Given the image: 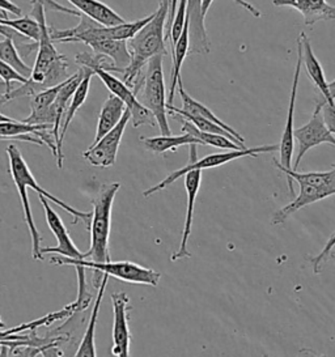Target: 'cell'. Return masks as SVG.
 Segmentation results:
<instances>
[{
    "instance_id": "6da1fadb",
    "label": "cell",
    "mask_w": 335,
    "mask_h": 357,
    "mask_svg": "<svg viewBox=\"0 0 335 357\" xmlns=\"http://www.w3.org/2000/svg\"><path fill=\"white\" fill-rule=\"evenodd\" d=\"M45 7L40 1L31 0V16H33L41 25V38L37 47V58L34 67L31 68L29 82L27 84L12 89L8 95L6 96V102L12 101L15 98H20L24 96H33L40 93L45 89L59 85L68 76V62L67 58L58 53L55 49L52 37H50V28L47 26L46 16H45Z\"/></svg>"
},
{
    "instance_id": "7a4b0ae2",
    "label": "cell",
    "mask_w": 335,
    "mask_h": 357,
    "mask_svg": "<svg viewBox=\"0 0 335 357\" xmlns=\"http://www.w3.org/2000/svg\"><path fill=\"white\" fill-rule=\"evenodd\" d=\"M169 13V1L161 0L158 8L155 12L152 22H148L146 26L135 36L127 41V47L131 55V62L125 68L112 67L107 73L121 74L122 82L125 83L137 97L142 83L143 75L148 62L156 55H167L165 36L164 29Z\"/></svg>"
},
{
    "instance_id": "3957f363",
    "label": "cell",
    "mask_w": 335,
    "mask_h": 357,
    "mask_svg": "<svg viewBox=\"0 0 335 357\" xmlns=\"http://www.w3.org/2000/svg\"><path fill=\"white\" fill-rule=\"evenodd\" d=\"M121 189L119 182L104 183L94 200V210L91 219V248L84 252V259L94 263L110 262L109 240L112 229V212L115 195Z\"/></svg>"
},
{
    "instance_id": "277c9868",
    "label": "cell",
    "mask_w": 335,
    "mask_h": 357,
    "mask_svg": "<svg viewBox=\"0 0 335 357\" xmlns=\"http://www.w3.org/2000/svg\"><path fill=\"white\" fill-rule=\"evenodd\" d=\"M163 56L164 55H156L147 64L140 88L142 96L137 100L154 114L161 134L172 135L168 122V97L163 71Z\"/></svg>"
},
{
    "instance_id": "5b68a950",
    "label": "cell",
    "mask_w": 335,
    "mask_h": 357,
    "mask_svg": "<svg viewBox=\"0 0 335 357\" xmlns=\"http://www.w3.org/2000/svg\"><path fill=\"white\" fill-rule=\"evenodd\" d=\"M279 151V146L274 144V146H261V147L246 148V149H239V151H227L223 153H211L206 158H197V146H191L190 147V162L188 165H185L184 168L174 170L173 173H170L167 178L163 179L161 182H158L155 186L149 188L143 192L144 198H149L151 195L156 194L161 190L167 189L168 186H170L173 182H176L181 177H185L188 172L193 170H204V169L218 168L224 164H228L233 160H237L241 158H258V155L261 153H270V152H276Z\"/></svg>"
},
{
    "instance_id": "8992f818",
    "label": "cell",
    "mask_w": 335,
    "mask_h": 357,
    "mask_svg": "<svg viewBox=\"0 0 335 357\" xmlns=\"http://www.w3.org/2000/svg\"><path fill=\"white\" fill-rule=\"evenodd\" d=\"M50 263L57 266H83L85 268L94 270L97 273H105L109 278H114L126 283L139 284V285H149L157 287L161 279V273H157L152 268L142 267L140 264L128 261L122 262L94 263L87 259H71L61 255H52Z\"/></svg>"
},
{
    "instance_id": "52a82bcc",
    "label": "cell",
    "mask_w": 335,
    "mask_h": 357,
    "mask_svg": "<svg viewBox=\"0 0 335 357\" xmlns=\"http://www.w3.org/2000/svg\"><path fill=\"white\" fill-rule=\"evenodd\" d=\"M7 155H8V158H10V174L12 179H13V182H21L27 188H31V190H34L38 195H42L46 199L55 203L57 206H59L62 210L68 212L73 216V225H75L77 221H83L85 227H87V229L89 231L92 212H82V211L76 210V208L71 207L68 203H66V202H63L59 198L54 197L49 191L42 189L41 186L38 185V182L34 178V176L31 174V169L28 167L27 161L22 158L20 149L16 147L15 144H10L7 147Z\"/></svg>"
},
{
    "instance_id": "ba28073f",
    "label": "cell",
    "mask_w": 335,
    "mask_h": 357,
    "mask_svg": "<svg viewBox=\"0 0 335 357\" xmlns=\"http://www.w3.org/2000/svg\"><path fill=\"white\" fill-rule=\"evenodd\" d=\"M324 101H318L315 104L312 118L309 119V122L306 125L295 130V139L299 143V152H297V158H296L295 167H293V170H296V172L300 167L302 160L309 149L321 146V144H330L335 147V137L326 126L324 116H322Z\"/></svg>"
},
{
    "instance_id": "9c48e42d",
    "label": "cell",
    "mask_w": 335,
    "mask_h": 357,
    "mask_svg": "<svg viewBox=\"0 0 335 357\" xmlns=\"http://www.w3.org/2000/svg\"><path fill=\"white\" fill-rule=\"evenodd\" d=\"M89 70H92V73L101 79V82L112 92V95L117 96L118 98H121L125 102L127 109L131 113L133 126L135 128L140 126H157L156 119L154 114L147 109L146 106H143L139 102L134 92L122 80H119L118 77H115L110 73L105 71L103 68H98V67H94Z\"/></svg>"
},
{
    "instance_id": "30bf717a",
    "label": "cell",
    "mask_w": 335,
    "mask_h": 357,
    "mask_svg": "<svg viewBox=\"0 0 335 357\" xmlns=\"http://www.w3.org/2000/svg\"><path fill=\"white\" fill-rule=\"evenodd\" d=\"M130 119H131V113L128 109H126L125 114L119 121V123L110 132H107L103 139H100L96 144H92L84 152V160L92 167H97V168L113 167L117 161L118 149L121 146L126 127L130 122Z\"/></svg>"
},
{
    "instance_id": "8fae6325",
    "label": "cell",
    "mask_w": 335,
    "mask_h": 357,
    "mask_svg": "<svg viewBox=\"0 0 335 357\" xmlns=\"http://www.w3.org/2000/svg\"><path fill=\"white\" fill-rule=\"evenodd\" d=\"M302 67H303V43H302V38L299 37L297 38V62H296V68H295V74H293L290 105H288L285 125L283 128L282 139H281V144H279L281 161H278L276 158H272L274 165H279V167L284 169H292L293 149H295L293 148V140H295V128H293L295 106H296V97H297V88H299V82H300Z\"/></svg>"
},
{
    "instance_id": "7c38bea8",
    "label": "cell",
    "mask_w": 335,
    "mask_h": 357,
    "mask_svg": "<svg viewBox=\"0 0 335 357\" xmlns=\"http://www.w3.org/2000/svg\"><path fill=\"white\" fill-rule=\"evenodd\" d=\"M112 304L114 315L112 355L114 357H131V333L128 327V318L133 307L130 306V297L126 292H115L112 294Z\"/></svg>"
},
{
    "instance_id": "4fadbf2b",
    "label": "cell",
    "mask_w": 335,
    "mask_h": 357,
    "mask_svg": "<svg viewBox=\"0 0 335 357\" xmlns=\"http://www.w3.org/2000/svg\"><path fill=\"white\" fill-rule=\"evenodd\" d=\"M38 198L41 200L47 225L58 241V245L54 248H42V255L52 254V255H61L71 259H84V252H79V249L75 246L73 238L70 236V231H67L66 225L63 224L61 216L52 210V206L49 204L50 200L46 199L42 195H38Z\"/></svg>"
},
{
    "instance_id": "5bb4252c",
    "label": "cell",
    "mask_w": 335,
    "mask_h": 357,
    "mask_svg": "<svg viewBox=\"0 0 335 357\" xmlns=\"http://www.w3.org/2000/svg\"><path fill=\"white\" fill-rule=\"evenodd\" d=\"M188 55H207L211 50L202 11V0H188Z\"/></svg>"
},
{
    "instance_id": "9a60e30c",
    "label": "cell",
    "mask_w": 335,
    "mask_h": 357,
    "mask_svg": "<svg viewBox=\"0 0 335 357\" xmlns=\"http://www.w3.org/2000/svg\"><path fill=\"white\" fill-rule=\"evenodd\" d=\"M200 182H202V170H193L188 172L185 176V189L188 194V208H186V218H185V224H184V231H182V238L179 248L176 252L172 254L170 261L176 262L184 258H191V252H188V243L191 236V229H193V218H194V207H195V200L198 197L199 189H200Z\"/></svg>"
},
{
    "instance_id": "2e32d148",
    "label": "cell",
    "mask_w": 335,
    "mask_h": 357,
    "mask_svg": "<svg viewBox=\"0 0 335 357\" xmlns=\"http://www.w3.org/2000/svg\"><path fill=\"white\" fill-rule=\"evenodd\" d=\"M276 7H290L303 15L304 24L313 26L317 22L335 20V7L327 0H272Z\"/></svg>"
},
{
    "instance_id": "e0dca14e",
    "label": "cell",
    "mask_w": 335,
    "mask_h": 357,
    "mask_svg": "<svg viewBox=\"0 0 335 357\" xmlns=\"http://www.w3.org/2000/svg\"><path fill=\"white\" fill-rule=\"evenodd\" d=\"M83 68L84 71H85L83 80L77 86L76 92L73 93V98H71V101L68 104V107H67V110L64 113V116H63L62 127H61V132H59L58 158H57V167L59 169L63 168V160H64V156H63V142H64V137H66L67 128L70 126V123L73 122V119L76 116V113L79 112V109L84 105V102H85V100L88 97V93H89V86H91L92 76L94 75L92 73V70L85 68V67H83Z\"/></svg>"
},
{
    "instance_id": "ac0fdd59",
    "label": "cell",
    "mask_w": 335,
    "mask_h": 357,
    "mask_svg": "<svg viewBox=\"0 0 335 357\" xmlns=\"http://www.w3.org/2000/svg\"><path fill=\"white\" fill-rule=\"evenodd\" d=\"M297 183L300 186L299 195L290 204L284 206L283 208L276 211L274 213L271 219V224H274V225H281L295 212H297V211L302 210L304 207H306L312 203H315L318 200L326 199V198L332 197V194L326 190L315 188V186H312V185L305 183V182H297Z\"/></svg>"
},
{
    "instance_id": "d6986e66",
    "label": "cell",
    "mask_w": 335,
    "mask_h": 357,
    "mask_svg": "<svg viewBox=\"0 0 335 357\" xmlns=\"http://www.w3.org/2000/svg\"><path fill=\"white\" fill-rule=\"evenodd\" d=\"M300 38H302V43H303V63L305 66L306 74L309 76V79L312 80V83L318 88L321 95L324 96L325 101L329 105L334 106L335 101L330 95L329 83L326 82L324 68H322V66H321L320 61L317 59V56L314 54L309 37L303 32L300 34Z\"/></svg>"
},
{
    "instance_id": "ffe728a7",
    "label": "cell",
    "mask_w": 335,
    "mask_h": 357,
    "mask_svg": "<svg viewBox=\"0 0 335 357\" xmlns=\"http://www.w3.org/2000/svg\"><path fill=\"white\" fill-rule=\"evenodd\" d=\"M109 276L103 273V280L97 289V296L94 297V306H92V312L88 319V325L85 328L83 337L80 340V344L76 348V352L73 357H97L96 352V342H94V336H96V326H97V318H98V312H100V306L104 298L105 291H106V285H107Z\"/></svg>"
},
{
    "instance_id": "44dd1931",
    "label": "cell",
    "mask_w": 335,
    "mask_h": 357,
    "mask_svg": "<svg viewBox=\"0 0 335 357\" xmlns=\"http://www.w3.org/2000/svg\"><path fill=\"white\" fill-rule=\"evenodd\" d=\"M76 11L83 13L91 20L98 22L103 26H115L125 24L126 20L114 10L100 0H68Z\"/></svg>"
},
{
    "instance_id": "7402d4cb",
    "label": "cell",
    "mask_w": 335,
    "mask_h": 357,
    "mask_svg": "<svg viewBox=\"0 0 335 357\" xmlns=\"http://www.w3.org/2000/svg\"><path fill=\"white\" fill-rule=\"evenodd\" d=\"M126 109L127 106L125 102L117 96L112 95L106 98L98 116L94 144H96L100 139H103L107 132H110L119 123V121L125 114Z\"/></svg>"
},
{
    "instance_id": "603a6c76",
    "label": "cell",
    "mask_w": 335,
    "mask_h": 357,
    "mask_svg": "<svg viewBox=\"0 0 335 357\" xmlns=\"http://www.w3.org/2000/svg\"><path fill=\"white\" fill-rule=\"evenodd\" d=\"M276 168L283 172L288 177V188L290 192L293 194L292 181L296 182H305L315 188L326 190L332 195H335V169L329 172H308V173H299L293 169H284L279 165H275Z\"/></svg>"
},
{
    "instance_id": "cb8c5ba5",
    "label": "cell",
    "mask_w": 335,
    "mask_h": 357,
    "mask_svg": "<svg viewBox=\"0 0 335 357\" xmlns=\"http://www.w3.org/2000/svg\"><path fill=\"white\" fill-rule=\"evenodd\" d=\"M178 93H179V97H181V100H182V106H184L182 110H184L185 113L191 114V116H200V118L209 119L211 122L216 123L218 126L223 127L224 130H227L230 134H232V135L236 137L239 142H241L242 144L245 143V139L241 137L240 134H239L234 128H232V127L228 126L227 123H224L220 118L215 116V113H212V112L209 110L207 106L200 104L199 101L194 100L191 96L188 95V92L184 89L182 82L178 83Z\"/></svg>"
},
{
    "instance_id": "d4e9b609",
    "label": "cell",
    "mask_w": 335,
    "mask_h": 357,
    "mask_svg": "<svg viewBox=\"0 0 335 357\" xmlns=\"http://www.w3.org/2000/svg\"><path fill=\"white\" fill-rule=\"evenodd\" d=\"M172 56H173V63H172V74H170V86L168 92V105L173 104L176 89H177L178 83L182 82L181 79V67L184 64L185 58L188 55V22L186 19L185 29L182 36L179 37L178 43L172 47Z\"/></svg>"
},
{
    "instance_id": "484cf974",
    "label": "cell",
    "mask_w": 335,
    "mask_h": 357,
    "mask_svg": "<svg viewBox=\"0 0 335 357\" xmlns=\"http://www.w3.org/2000/svg\"><path fill=\"white\" fill-rule=\"evenodd\" d=\"M94 54L106 55L112 59L114 68H125L131 62V55L127 47V41L117 40H94L87 43Z\"/></svg>"
},
{
    "instance_id": "4316f807",
    "label": "cell",
    "mask_w": 335,
    "mask_h": 357,
    "mask_svg": "<svg viewBox=\"0 0 335 357\" xmlns=\"http://www.w3.org/2000/svg\"><path fill=\"white\" fill-rule=\"evenodd\" d=\"M172 114L173 118L179 119L182 122V132L190 134L194 137H197L202 146H209V147L219 148V149H225V151H239V149H246V147L240 146L237 143H234L233 140H230V137L218 135V134H209V132H203L194 126L193 123H190L186 119H184L182 116L174 114V113H168Z\"/></svg>"
},
{
    "instance_id": "83f0119b",
    "label": "cell",
    "mask_w": 335,
    "mask_h": 357,
    "mask_svg": "<svg viewBox=\"0 0 335 357\" xmlns=\"http://www.w3.org/2000/svg\"><path fill=\"white\" fill-rule=\"evenodd\" d=\"M140 140L148 151L157 153V155H163L168 151H176L178 147H182V146H188V147L190 146H202L198 139L190 134H184L179 137L161 135V137H140Z\"/></svg>"
},
{
    "instance_id": "f1b7e54d",
    "label": "cell",
    "mask_w": 335,
    "mask_h": 357,
    "mask_svg": "<svg viewBox=\"0 0 335 357\" xmlns=\"http://www.w3.org/2000/svg\"><path fill=\"white\" fill-rule=\"evenodd\" d=\"M0 59L22 76L25 77L31 76V68L28 64L24 63L12 37H4L0 41Z\"/></svg>"
},
{
    "instance_id": "f546056e",
    "label": "cell",
    "mask_w": 335,
    "mask_h": 357,
    "mask_svg": "<svg viewBox=\"0 0 335 357\" xmlns=\"http://www.w3.org/2000/svg\"><path fill=\"white\" fill-rule=\"evenodd\" d=\"M0 24L6 25V26H10V29L16 31L22 37L31 40L33 43L38 45V43H40L41 25L31 15L25 16V17H20V19H13V20L0 19Z\"/></svg>"
},
{
    "instance_id": "4dcf8cb0",
    "label": "cell",
    "mask_w": 335,
    "mask_h": 357,
    "mask_svg": "<svg viewBox=\"0 0 335 357\" xmlns=\"http://www.w3.org/2000/svg\"><path fill=\"white\" fill-rule=\"evenodd\" d=\"M73 267L77 273V298H76V301H73V304L76 313H82L89 307L91 301L94 298V294H91V291L88 288V282H87V276H85L87 268L83 266H73Z\"/></svg>"
},
{
    "instance_id": "1f68e13d",
    "label": "cell",
    "mask_w": 335,
    "mask_h": 357,
    "mask_svg": "<svg viewBox=\"0 0 335 357\" xmlns=\"http://www.w3.org/2000/svg\"><path fill=\"white\" fill-rule=\"evenodd\" d=\"M186 10H188V0H179L177 11L173 17V22L170 31L168 33L167 38L172 43V47L178 43L179 37L182 36L185 24H186Z\"/></svg>"
},
{
    "instance_id": "d6a6232c",
    "label": "cell",
    "mask_w": 335,
    "mask_h": 357,
    "mask_svg": "<svg viewBox=\"0 0 335 357\" xmlns=\"http://www.w3.org/2000/svg\"><path fill=\"white\" fill-rule=\"evenodd\" d=\"M334 246L335 231L329 237V240L326 242L322 252H320V254H317L313 258H311V262H312V266H313V273H315V275H318V273H321V271H322V267H324L326 261L329 259V257L332 255V252H333Z\"/></svg>"
},
{
    "instance_id": "836d02e7",
    "label": "cell",
    "mask_w": 335,
    "mask_h": 357,
    "mask_svg": "<svg viewBox=\"0 0 335 357\" xmlns=\"http://www.w3.org/2000/svg\"><path fill=\"white\" fill-rule=\"evenodd\" d=\"M233 1L237 3L242 8H245L246 11L251 12L254 17H261V12L258 11L249 1H246V0H233ZM212 3H214V0H202V11H203L204 17H206V15H207V12H209V7H211Z\"/></svg>"
},
{
    "instance_id": "e575fe53",
    "label": "cell",
    "mask_w": 335,
    "mask_h": 357,
    "mask_svg": "<svg viewBox=\"0 0 335 357\" xmlns=\"http://www.w3.org/2000/svg\"><path fill=\"white\" fill-rule=\"evenodd\" d=\"M322 116H324L326 126H327V128L332 131V134L335 135V105H329L326 101H324V106H322Z\"/></svg>"
},
{
    "instance_id": "d590c367",
    "label": "cell",
    "mask_w": 335,
    "mask_h": 357,
    "mask_svg": "<svg viewBox=\"0 0 335 357\" xmlns=\"http://www.w3.org/2000/svg\"><path fill=\"white\" fill-rule=\"evenodd\" d=\"M0 10L3 11L10 12L16 16H21V8L19 6H16L15 3H12L10 0H0Z\"/></svg>"
},
{
    "instance_id": "8d00e7d4",
    "label": "cell",
    "mask_w": 335,
    "mask_h": 357,
    "mask_svg": "<svg viewBox=\"0 0 335 357\" xmlns=\"http://www.w3.org/2000/svg\"><path fill=\"white\" fill-rule=\"evenodd\" d=\"M0 36H3V37H12V38H15V37L21 38V37H22V36L16 32V31L10 29V26L1 25V24H0ZM24 38H25V37H24Z\"/></svg>"
},
{
    "instance_id": "74e56055",
    "label": "cell",
    "mask_w": 335,
    "mask_h": 357,
    "mask_svg": "<svg viewBox=\"0 0 335 357\" xmlns=\"http://www.w3.org/2000/svg\"><path fill=\"white\" fill-rule=\"evenodd\" d=\"M10 89L8 85L6 84L1 79H0V106L6 104V96L10 93Z\"/></svg>"
},
{
    "instance_id": "f35d334b",
    "label": "cell",
    "mask_w": 335,
    "mask_h": 357,
    "mask_svg": "<svg viewBox=\"0 0 335 357\" xmlns=\"http://www.w3.org/2000/svg\"><path fill=\"white\" fill-rule=\"evenodd\" d=\"M329 89H330V95H332L333 100L335 101V80L329 83Z\"/></svg>"
},
{
    "instance_id": "ab89813d",
    "label": "cell",
    "mask_w": 335,
    "mask_h": 357,
    "mask_svg": "<svg viewBox=\"0 0 335 357\" xmlns=\"http://www.w3.org/2000/svg\"><path fill=\"white\" fill-rule=\"evenodd\" d=\"M10 121H13V119L10 118V116H4V114L0 113V123H3V122H10Z\"/></svg>"
},
{
    "instance_id": "60d3db41",
    "label": "cell",
    "mask_w": 335,
    "mask_h": 357,
    "mask_svg": "<svg viewBox=\"0 0 335 357\" xmlns=\"http://www.w3.org/2000/svg\"><path fill=\"white\" fill-rule=\"evenodd\" d=\"M0 19H8V16H7V12L3 11V10H0Z\"/></svg>"
},
{
    "instance_id": "b9f144b4",
    "label": "cell",
    "mask_w": 335,
    "mask_h": 357,
    "mask_svg": "<svg viewBox=\"0 0 335 357\" xmlns=\"http://www.w3.org/2000/svg\"><path fill=\"white\" fill-rule=\"evenodd\" d=\"M52 357H67L64 354H62V355H57V356H52Z\"/></svg>"
},
{
    "instance_id": "7bdbcfd3",
    "label": "cell",
    "mask_w": 335,
    "mask_h": 357,
    "mask_svg": "<svg viewBox=\"0 0 335 357\" xmlns=\"http://www.w3.org/2000/svg\"><path fill=\"white\" fill-rule=\"evenodd\" d=\"M263 357H270L269 355H263Z\"/></svg>"
},
{
    "instance_id": "ee69618b",
    "label": "cell",
    "mask_w": 335,
    "mask_h": 357,
    "mask_svg": "<svg viewBox=\"0 0 335 357\" xmlns=\"http://www.w3.org/2000/svg\"><path fill=\"white\" fill-rule=\"evenodd\" d=\"M168 1H169V6H170V1H172V0H168Z\"/></svg>"
},
{
    "instance_id": "f6af8a7d",
    "label": "cell",
    "mask_w": 335,
    "mask_h": 357,
    "mask_svg": "<svg viewBox=\"0 0 335 357\" xmlns=\"http://www.w3.org/2000/svg\"><path fill=\"white\" fill-rule=\"evenodd\" d=\"M333 168L335 169V164H333Z\"/></svg>"
},
{
    "instance_id": "bcb514c9",
    "label": "cell",
    "mask_w": 335,
    "mask_h": 357,
    "mask_svg": "<svg viewBox=\"0 0 335 357\" xmlns=\"http://www.w3.org/2000/svg\"><path fill=\"white\" fill-rule=\"evenodd\" d=\"M37 1H40V3H41L42 0H37Z\"/></svg>"
}]
</instances>
